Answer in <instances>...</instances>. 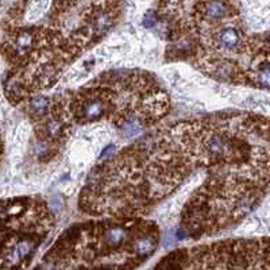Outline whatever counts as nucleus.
Returning a JSON list of instances; mask_svg holds the SVG:
<instances>
[{"instance_id":"obj_1","label":"nucleus","mask_w":270,"mask_h":270,"mask_svg":"<svg viewBox=\"0 0 270 270\" xmlns=\"http://www.w3.org/2000/svg\"><path fill=\"white\" fill-rule=\"evenodd\" d=\"M52 106L53 100H50L46 96H38L31 99L27 104V114L31 119L35 122H43L47 119L50 114H52Z\"/></svg>"},{"instance_id":"obj_2","label":"nucleus","mask_w":270,"mask_h":270,"mask_svg":"<svg viewBox=\"0 0 270 270\" xmlns=\"http://www.w3.org/2000/svg\"><path fill=\"white\" fill-rule=\"evenodd\" d=\"M185 257H187L185 251H176L159 262L155 270H180L184 265Z\"/></svg>"},{"instance_id":"obj_3","label":"nucleus","mask_w":270,"mask_h":270,"mask_svg":"<svg viewBox=\"0 0 270 270\" xmlns=\"http://www.w3.org/2000/svg\"><path fill=\"white\" fill-rule=\"evenodd\" d=\"M258 85L270 88V64H261L253 76Z\"/></svg>"}]
</instances>
